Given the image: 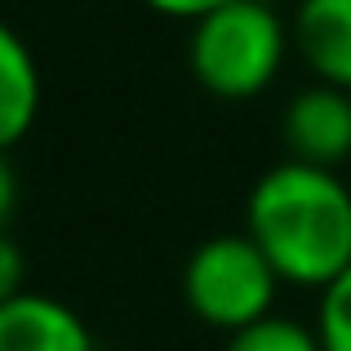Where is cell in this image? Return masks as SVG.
Listing matches in <instances>:
<instances>
[{
  "mask_svg": "<svg viewBox=\"0 0 351 351\" xmlns=\"http://www.w3.org/2000/svg\"><path fill=\"white\" fill-rule=\"evenodd\" d=\"M182 302L205 329L240 334L276 311L280 271L249 232H223L200 240L182 263Z\"/></svg>",
  "mask_w": 351,
  "mask_h": 351,
  "instance_id": "obj_3",
  "label": "cell"
},
{
  "mask_svg": "<svg viewBox=\"0 0 351 351\" xmlns=\"http://www.w3.org/2000/svg\"><path fill=\"white\" fill-rule=\"evenodd\" d=\"M293 32L276 5L263 0H227L214 14L196 18L187 36V67L209 98L245 103L276 85Z\"/></svg>",
  "mask_w": 351,
  "mask_h": 351,
  "instance_id": "obj_2",
  "label": "cell"
},
{
  "mask_svg": "<svg viewBox=\"0 0 351 351\" xmlns=\"http://www.w3.org/2000/svg\"><path fill=\"white\" fill-rule=\"evenodd\" d=\"M0 351H98V343L71 302L23 289L0 302Z\"/></svg>",
  "mask_w": 351,
  "mask_h": 351,
  "instance_id": "obj_5",
  "label": "cell"
},
{
  "mask_svg": "<svg viewBox=\"0 0 351 351\" xmlns=\"http://www.w3.org/2000/svg\"><path fill=\"white\" fill-rule=\"evenodd\" d=\"M40 62L32 45L0 18V156H9L40 116Z\"/></svg>",
  "mask_w": 351,
  "mask_h": 351,
  "instance_id": "obj_7",
  "label": "cell"
},
{
  "mask_svg": "<svg viewBox=\"0 0 351 351\" xmlns=\"http://www.w3.org/2000/svg\"><path fill=\"white\" fill-rule=\"evenodd\" d=\"M223 351H325V347H320L316 325H302V320H289V316L271 311V316L254 320L240 334H227Z\"/></svg>",
  "mask_w": 351,
  "mask_h": 351,
  "instance_id": "obj_8",
  "label": "cell"
},
{
  "mask_svg": "<svg viewBox=\"0 0 351 351\" xmlns=\"http://www.w3.org/2000/svg\"><path fill=\"white\" fill-rule=\"evenodd\" d=\"M14 205H18V178L9 169V156H0V232H9Z\"/></svg>",
  "mask_w": 351,
  "mask_h": 351,
  "instance_id": "obj_12",
  "label": "cell"
},
{
  "mask_svg": "<svg viewBox=\"0 0 351 351\" xmlns=\"http://www.w3.org/2000/svg\"><path fill=\"white\" fill-rule=\"evenodd\" d=\"M245 232L285 285L320 293L351 267V187L338 169L285 156L249 187Z\"/></svg>",
  "mask_w": 351,
  "mask_h": 351,
  "instance_id": "obj_1",
  "label": "cell"
},
{
  "mask_svg": "<svg viewBox=\"0 0 351 351\" xmlns=\"http://www.w3.org/2000/svg\"><path fill=\"white\" fill-rule=\"evenodd\" d=\"M27 280V258L18 249V240L9 232H0V302H9L14 293H23Z\"/></svg>",
  "mask_w": 351,
  "mask_h": 351,
  "instance_id": "obj_10",
  "label": "cell"
},
{
  "mask_svg": "<svg viewBox=\"0 0 351 351\" xmlns=\"http://www.w3.org/2000/svg\"><path fill=\"white\" fill-rule=\"evenodd\" d=\"M311 325H316L325 351H351V267L320 289L316 320Z\"/></svg>",
  "mask_w": 351,
  "mask_h": 351,
  "instance_id": "obj_9",
  "label": "cell"
},
{
  "mask_svg": "<svg viewBox=\"0 0 351 351\" xmlns=\"http://www.w3.org/2000/svg\"><path fill=\"white\" fill-rule=\"evenodd\" d=\"M280 143L289 160L325 165V169L351 160V89L325 80L298 89L280 112Z\"/></svg>",
  "mask_w": 351,
  "mask_h": 351,
  "instance_id": "obj_4",
  "label": "cell"
},
{
  "mask_svg": "<svg viewBox=\"0 0 351 351\" xmlns=\"http://www.w3.org/2000/svg\"><path fill=\"white\" fill-rule=\"evenodd\" d=\"M289 32L311 80L351 89V0H298Z\"/></svg>",
  "mask_w": 351,
  "mask_h": 351,
  "instance_id": "obj_6",
  "label": "cell"
},
{
  "mask_svg": "<svg viewBox=\"0 0 351 351\" xmlns=\"http://www.w3.org/2000/svg\"><path fill=\"white\" fill-rule=\"evenodd\" d=\"M263 5H276V9H280V5H285V0H263Z\"/></svg>",
  "mask_w": 351,
  "mask_h": 351,
  "instance_id": "obj_13",
  "label": "cell"
},
{
  "mask_svg": "<svg viewBox=\"0 0 351 351\" xmlns=\"http://www.w3.org/2000/svg\"><path fill=\"white\" fill-rule=\"evenodd\" d=\"M152 14L160 18H178V23H196V18L214 14L218 5H227V0H143Z\"/></svg>",
  "mask_w": 351,
  "mask_h": 351,
  "instance_id": "obj_11",
  "label": "cell"
}]
</instances>
